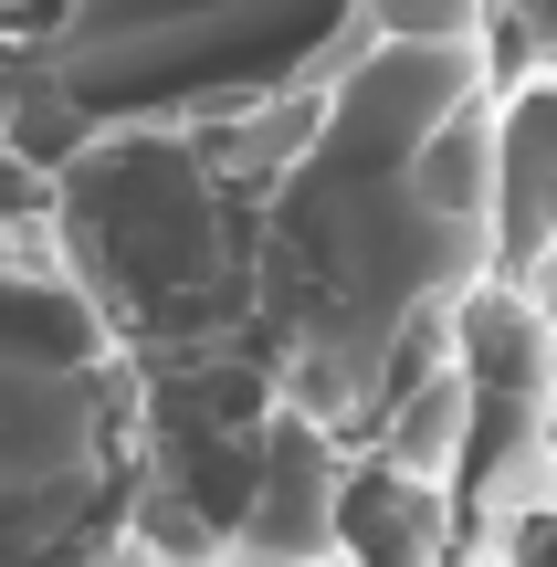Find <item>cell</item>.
<instances>
[{
    "label": "cell",
    "mask_w": 557,
    "mask_h": 567,
    "mask_svg": "<svg viewBox=\"0 0 557 567\" xmlns=\"http://www.w3.org/2000/svg\"><path fill=\"white\" fill-rule=\"evenodd\" d=\"M337 473H348V463H337L327 421H306V410L274 400L221 557H327V547H337Z\"/></svg>",
    "instance_id": "obj_1"
},
{
    "label": "cell",
    "mask_w": 557,
    "mask_h": 567,
    "mask_svg": "<svg viewBox=\"0 0 557 567\" xmlns=\"http://www.w3.org/2000/svg\"><path fill=\"white\" fill-rule=\"evenodd\" d=\"M484 221L505 243V284H526L557 252V74L516 84L495 105V179H484Z\"/></svg>",
    "instance_id": "obj_2"
},
{
    "label": "cell",
    "mask_w": 557,
    "mask_h": 567,
    "mask_svg": "<svg viewBox=\"0 0 557 567\" xmlns=\"http://www.w3.org/2000/svg\"><path fill=\"white\" fill-rule=\"evenodd\" d=\"M337 567H442V484L400 463H348L337 473Z\"/></svg>",
    "instance_id": "obj_3"
},
{
    "label": "cell",
    "mask_w": 557,
    "mask_h": 567,
    "mask_svg": "<svg viewBox=\"0 0 557 567\" xmlns=\"http://www.w3.org/2000/svg\"><path fill=\"white\" fill-rule=\"evenodd\" d=\"M369 32L411 42V53H484L495 0H369Z\"/></svg>",
    "instance_id": "obj_4"
},
{
    "label": "cell",
    "mask_w": 557,
    "mask_h": 567,
    "mask_svg": "<svg viewBox=\"0 0 557 567\" xmlns=\"http://www.w3.org/2000/svg\"><path fill=\"white\" fill-rule=\"evenodd\" d=\"M505 567H557V505H537L516 536H505Z\"/></svg>",
    "instance_id": "obj_5"
},
{
    "label": "cell",
    "mask_w": 557,
    "mask_h": 567,
    "mask_svg": "<svg viewBox=\"0 0 557 567\" xmlns=\"http://www.w3.org/2000/svg\"><path fill=\"white\" fill-rule=\"evenodd\" d=\"M210 567H337V557H210Z\"/></svg>",
    "instance_id": "obj_6"
}]
</instances>
